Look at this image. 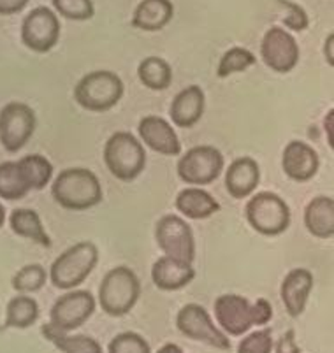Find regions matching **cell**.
<instances>
[{
  "mask_svg": "<svg viewBox=\"0 0 334 353\" xmlns=\"http://www.w3.org/2000/svg\"><path fill=\"white\" fill-rule=\"evenodd\" d=\"M139 139L150 150L166 157H178L181 153V143L175 128L162 117H144L137 125Z\"/></svg>",
  "mask_w": 334,
  "mask_h": 353,
  "instance_id": "2e32d148",
  "label": "cell"
},
{
  "mask_svg": "<svg viewBox=\"0 0 334 353\" xmlns=\"http://www.w3.org/2000/svg\"><path fill=\"white\" fill-rule=\"evenodd\" d=\"M108 353H152V348L137 332H121L109 341Z\"/></svg>",
  "mask_w": 334,
  "mask_h": 353,
  "instance_id": "1f68e13d",
  "label": "cell"
},
{
  "mask_svg": "<svg viewBox=\"0 0 334 353\" xmlns=\"http://www.w3.org/2000/svg\"><path fill=\"white\" fill-rule=\"evenodd\" d=\"M60 21L50 8H35L21 23V41L35 53H48L59 43Z\"/></svg>",
  "mask_w": 334,
  "mask_h": 353,
  "instance_id": "5bb4252c",
  "label": "cell"
},
{
  "mask_svg": "<svg viewBox=\"0 0 334 353\" xmlns=\"http://www.w3.org/2000/svg\"><path fill=\"white\" fill-rule=\"evenodd\" d=\"M261 181V167L250 157H239L226 171V190L230 197L245 199L255 192Z\"/></svg>",
  "mask_w": 334,
  "mask_h": 353,
  "instance_id": "ffe728a7",
  "label": "cell"
},
{
  "mask_svg": "<svg viewBox=\"0 0 334 353\" xmlns=\"http://www.w3.org/2000/svg\"><path fill=\"white\" fill-rule=\"evenodd\" d=\"M304 227L317 239L334 236V199L317 195L304 208Z\"/></svg>",
  "mask_w": 334,
  "mask_h": 353,
  "instance_id": "7402d4cb",
  "label": "cell"
},
{
  "mask_svg": "<svg viewBox=\"0 0 334 353\" xmlns=\"http://www.w3.org/2000/svg\"><path fill=\"white\" fill-rule=\"evenodd\" d=\"M4 221H6V208L2 206V202H0V229L4 227Z\"/></svg>",
  "mask_w": 334,
  "mask_h": 353,
  "instance_id": "ab89813d",
  "label": "cell"
},
{
  "mask_svg": "<svg viewBox=\"0 0 334 353\" xmlns=\"http://www.w3.org/2000/svg\"><path fill=\"white\" fill-rule=\"evenodd\" d=\"M175 6L171 0H141L132 14V27L144 32H157L173 20Z\"/></svg>",
  "mask_w": 334,
  "mask_h": 353,
  "instance_id": "cb8c5ba5",
  "label": "cell"
},
{
  "mask_svg": "<svg viewBox=\"0 0 334 353\" xmlns=\"http://www.w3.org/2000/svg\"><path fill=\"white\" fill-rule=\"evenodd\" d=\"M176 327L183 336L194 341L206 343L217 350H229L230 341L224 330L218 329L211 320L206 307L201 304H187L176 316Z\"/></svg>",
  "mask_w": 334,
  "mask_h": 353,
  "instance_id": "4fadbf2b",
  "label": "cell"
},
{
  "mask_svg": "<svg viewBox=\"0 0 334 353\" xmlns=\"http://www.w3.org/2000/svg\"><path fill=\"white\" fill-rule=\"evenodd\" d=\"M104 163L117 179L134 181L146 165V152L130 132H115L106 141Z\"/></svg>",
  "mask_w": 334,
  "mask_h": 353,
  "instance_id": "52a82bcc",
  "label": "cell"
},
{
  "mask_svg": "<svg viewBox=\"0 0 334 353\" xmlns=\"http://www.w3.org/2000/svg\"><path fill=\"white\" fill-rule=\"evenodd\" d=\"M204 108H206V95L204 90L197 85H190L187 88H183L176 97L173 99L171 108H169V117L175 125L181 128H190L204 114Z\"/></svg>",
  "mask_w": 334,
  "mask_h": 353,
  "instance_id": "d6986e66",
  "label": "cell"
},
{
  "mask_svg": "<svg viewBox=\"0 0 334 353\" xmlns=\"http://www.w3.org/2000/svg\"><path fill=\"white\" fill-rule=\"evenodd\" d=\"M37 127L34 109L23 102H9L0 109V144L16 153L27 146Z\"/></svg>",
  "mask_w": 334,
  "mask_h": 353,
  "instance_id": "8fae6325",
  "label": "cell"
},
{
  "mask_svg": "<svg viewBox=\"0 0 334 353\" xmlns=\"http://www.w3.org/2000/svg\"><path fill=\"white\" fill-rule=\"evenodd\" d=\"M261 54L269 69L287 74L299 62V44L285 28L271 27L262 37Z\"/></svg>",
  "mask_w": 334,
  "mask_h": 353,
  "instance_id": "9a60e30c",
  "label": "cell"
},
{
  "mask_svg": "<svg viewBox=\"0 0 334 353\" xmlns=\"http://www.w3.org/2000/svg\"><path fill=\"white\" fill-rule=\"evenodd\" d=\"M255 54L252 51H248L246 48H230L224 53V57L220 59L218 63L217 76L220 79H227L229 76L237 72H243V70L250 69L252 65H255Z\"/></svg>",
  "mask_w": 334,
  "mask_h": 353,
  "instance_id": "f1b7e54d",
  "label": "cell"
},
{
  "mask_svg": "<svg viewBox=\"0 0 334 353\" xmlns=\"http://www.w3.org/2000/svg\"><path fill=\"white\" fill-rule=\"evenodd\" d=\"M124 94L125 86L120 76L104 69L88 72L74 86V101L92 113H104L113 109Z\"/></svg>",
  "mask_w": 334,
  "mask_h": 353,
  "instance_id": "8992f818",
  "label": "cell"
},
{
  "mask_svg": "<svg viewBox=\"0 0 334 353\" xmlns=\"http://www.w3.org/2000/svg\"><path fill=\"white\" fill-rule=\"evenodd\" d=\"M39 320V304L27 294L12 297L6 307V327L8 329H28Z\"/></svg>",
  "mask_w": 334,
  "mask_h": 353,
  "instance_id": "4316f807",
  "label": "cell"
},
{
  "mask_svg": "<svg viewBox=\"0 0 334 353\" xmlns=\"http://www.w3.org/2000/svg\"><path fill=\"white\" fill-rule=\"evenodd\" d=\"M224 171V155L213 146H194L185 152L176 165L179 179L188 185H210L217 181Z\"/></svg>",
  "mask_w": 334,
  "mask_h": 353,
  "instance_id": "30bf717a",
  "label": "cell"
},
{
  "mask_svg": "<svg viewBox=\"0 0 334 353\" xmlns=\"http://www.w3.org/2000/svg\"><path fill=\"white\" fill-rule=\"evenodd\" d=\"M215 319L222 330L229 336H243L252 327H261L271 322L273 306L268 299L250 303L237 294H224L215 301Z\"/></svg>",
  "mask_w": 334,
  "mask_h": 353,
  "instance_id": "7a4b0ae2",
  "label": "cell"
},
{
  "mask_svg": "<svg viewBox=\"0 0 334 353\" xmlns=\"http://www.w3.org/2000/svg\"><path fill=\"white\" fill-rule=\"evenodd\" d=\"M48 272L41 264L23 265L12 276L11 285L18 294H34L46 285Z\"/></svg>",
  "mask_w": 334,
  "mask_h": 353,
  "instance_id": "f546056e",
  "label": "cell"
},
{
  "mask_svg": "<svg viewBox=\"0 0 334 353\" xmlns=\"http://www.w3.org/2000/svg\"><path fill=\"white\" fill-rule=\"evenodd\" d=\"M141 297V281L127 265L113 268L99 287V306L106 314L120 319L134 310Z\"/></svg>",
  "mask_w": 334,
  "mask_h": 353,
  "instance_id": "277c9868",
  "label": "cell"
},
{
  "mask_svg": "<svg viewBox=\"0 0 334 353\" xmlns=\"http://www.w3.org/2000/svg\"><path fill=\"white\" fill-rule=\"evenodd\" d=\"M28 0H0V14L11 16L23 11L27 8Z\"/></svg>",
  "mask_w": 334,
  "mask_h": 353,
  "instance_id": "d590c367",
  "label": "cell"
},
{
  "mask_svg": "<svg viewBox=\"0 0 334 353\" xmlns=\"http://www.w3.org/2000/svg\"><path fill=\"white\" fill-rule=\"evenodd\" d=\"M157 353H185V352H183L176 343H166V345H162L159 350H157Z\"/></svg>",
  "mask_w": 334,
  "mask_h": 353,
  "instance_id": "f35d334b",
  "label": "cell"
},
{
  "mask_svg": "<svg viewBox=\"0 0 334 353\" xmlns=\"http://www.w3.org/2000/svg\"><path fill=\"white\" fill-rule=\"evenodd\" d=\"M276 4L280 6L282 11H284V23L285 27L291 28L294 32H303L308 27L310 20H308V14L301 6L294 4L291 0H276Z\"/></svg>",
  "mask_w": 334,
  "mask_h": 353,
  "instance_id": "836d02e7",
  "label": "cell"
},
{
  "mask_svg": "<svg viewBox=\"0 0 334 353\" xmlns=\"http://www.w3.org/2000/svg\"><path fill=\"white\" fill-rule=\"evenodd\" d=\"M43 336L62 353H104L101 343L92 336L60 332V330L53 329L50 323L43 325Z\"/></svg>",
  "mask_w": 334,
  "mask_h": 353,
  "instance_id": "484cf974",
  "label": "cell"
},
{
  "mask_svg": "<svg viewBox=\"0 0 334 353\" xmlns=\"http://www.w3.org/2000/svg\"><path fill=\"white\" fill-rule=\"evenodd\" d=\"M319 153L304 141H291L282 153V169L292 181H310L319 172Z\"/></svg>",
  "mask_w": 334,
  "mask_h": 353,
  "instance_id": "e0dca14e",
  "label": "cell"
},
{
  "mask_svg": "<svg viewBox=\"0 0 334 353\" xmlns=\"http://www.w3.org/2000/svg\"><path fill=\"white\" fill-rule=\"evenodd\" d=\"M275 348L271 330H255L246 334L237 345V353H271Z\"/></svg>",
  "mask_w": 334,
  "mask_h": 353,
  "instance_id": "d6a6232c",
  "label": "cell"
},
{
  "mask_svg": "<svg viewBox=\"0 0 334 353\" xmlns=\"http://www.w3.org/2000/svg\"><path fill=\"white\" fill-rule=\"evenodd\" d=\"M324 59L331 67H334V32L324 41Z\"/></svg>",
  "mask_w": 334,
  "mask_h": 353,
  "instance_id": "74e56055",
  "label": "cell"
},
{
  "mask_svg": "<svg viewBox=\"0 0 334 353\" xmlns=\"http://www.w3.org/2000/svg\"><path fill=\"white\" fill-rule=\"evenodd\" d=\"M9 225H11V230L16 236L34 241V243L44 246V248H50L51 246L50 236L44 230L39 213L35 210L16 208L11 213V216H9Z\"/></svg>",
  "mask_w": 334,
  "mask_h": 353,
  "instance_id": "d4e9b609",
  "label": "cell"
},
{
  "mask_svg": "<svg viewBox=\"0 0 334 353\" xmlns=\"http://www.w3.org/2000/svg\"><path fill=\"white\" fill-rule=\"evenodd\" d=\"M51 195L63 210L86 211L102 201V187L90 169L69 167L55 178Z\"/></svg>",
  "mask_w": 334,
  "mask_h": 353,
  "instance_id": "3957f363",
  "label": "cell"
},
{
  "mask_svg": "<svg viewBox=\"0 0 334 353\" xmlns=\"http://www.w3.org/2000/svg\"><path fill=\"white\" fill-rule=\"evenodd\" d=\"M137 76L139 81L153 92L167 90L173 81L171 65L160 57H146L137 67Z\"/></svg>",
  "mask_w": 334,
  "mask_h": 353,
  "instance_id": "83f0119b",
  "label": "cell"
},
{
  "mask_svg": "<svg viewBox=\"0 0 334 353\" xmlns=\"http://www.w3.org/2000/svg\"><path fill=\"white\" fill-rule=\"evenodd\" d=\"M53 178V163L39 153L23 157L18 162L0 163V199L20 201L30 192L43 190Z\"/></svg>",
  "mask_w": 334,
  "mask_h": 353,
  "instance_id": "6da1fadb",
  "label": "cell"
},
{
  "mask_svg": "<svg viewBox=\"0 0 334 353\" xmlns=\"http://www.w3.org/2000/svg\"><path fill=\"white\" fill-rule=\"evenodd\" d=\"M195 280L194 264L179 262L171 256H160L152 268V281L159 290L175 292Z\"/></svg>",
  "mask_w": 334,
  "mask_h": 353,
  "instance_id": "44dd1931",
  "label": "cell"
},
{
  "mask_svg": "<svg viewBox=\"0 0 334 353\" xmlns=\"http://www.w3.org/2000/svg\"><path fill=\"white\" fill-rule=\"evenodd\" d=\"M176 210L190 220H206L220 211V204L210 192L192 187L176 195Z\"/></svg>",
  "mask_w": 334,
  "mask_h": 353,
  "instance_id": "603a6c76",
  "label": "cell"
},
{
  "mask_svg": "<svg viewBox=\"0 0 334 353\" xmlns=\"http://www.w3.org/2000/svg\"><path fill=\"white\" fill-rule=\"evenodd\" d=\"M276 353H301V348L295 343V334L294 330H287V332L278 339L276 343Z\"/></svg>",
  "mask_w": 334,
  "mask_h": 353,
  "instance_id": "e575fe53",
  "label": "cell"
},
{
  "mask_svg": "<svg viewBox=\"0 0 334 353\" xmlns=\"http://www.w3.org/2000/svg\"><path fill=\"white\" fill-rule=\"evenodd\" d=\"M97 301L88 290H69L55 301L50 310V325L60 332L79 329L95 313Z\"/></svg>",
  "mask_w": 334,
  "mask_h": 353,
  "instance_id": "7c38bea8",
  "label": "cell"
},
{
  "mask_svg": "<svg viewBox=\"0 0 334 353\" xmlns=\"http://www.w3.org/2000/svg\"><path fill=\"white\" fill-rule=\"evenodd\" d=\"M245 214L250 227L262 236H280L291 227V208L280 195L273 192L252 195Z\"/></svg>",
  "mask_w": 334,
  "mask_h": 353,
  "instance_id": "ba28073f",
  "label": "cell"
},
{
  "mask_svg": "<svg viewBox=\"0 0 334 353\" xmlns=\"http://www.w3.org/2000/svg\"><path fill=\"white\" fill-rule=\"evenodd\" d=\"M155 239L166 256L194 264L195 237L188 221L178 214H166L155 225Z\"/></svg>",
  "mask_w": 334,
  "mask_h": 353,
  "instance_id": "9c48e42d",
  "label": "cell"
},
{
  "mask_svg": "<svg viewBox=\"0 0 334 353\" xmlns=\"http://www.w3.org/2000/svg\"><path fill=\"white\" fill-rule=\"evenodd\" d=\"M99 262V248L92 241H79L60 253L50 268V280L60 290H74L86 281Z\"/></svg>",
  "mask_w": 334,
  "mask_h": 353,
  "instance_id": "5b68a950",
  "label": "cell"
},
{
  "mask_svg": "<svg viewBox=\"0 0 334 353\" xmlns=\"http://www.w3.org/2000/svg\"><path fill=\"white\" fill-rule=\"evenodd\" d=\"M313 274L304 268H295L282 281L280 297L288 316L297 319L306 310L308 299L313 290Z\"/></svg>",
  "mask_w": 334,
  "mask_h": 353,
  "instance_id": "ac0fdd59",
  "label": "cell"
},
{
  "mask_svg": "<svg viewBox=\"0 0 334 353\" xmlns=\"http://www.w3.org/2000/svg\"><path fill=\"white\" fill-rule=\"evenodd\" d=\"M324 130H326L327 144H329L331 150L334 152V108L324 118Z\"/></svg>",
  "mask_w": 334,
  "mask_h": 353,
  "instance_id": "8d00e7d4",
  "label": "cell"
},
{
  "mask_svg": "<svg viewBox=\"0 0 334 353\" xmlns=\"http://www.w3.org/2000/svg\"><path fill=\"white\" fill-rule=\"evenodd\" d=\"M55 11L72 21H86L95 16L92 0H51Z\"/></svg>",
  "mask_w": 334,
  "mask_h": 353,
  "instance_id": "4dcf8cb0",
  "label": "cell"
}]
</instances>
